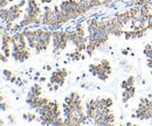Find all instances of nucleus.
<instances>
[{"label":"nucleus","mask_w":152,"mask_h":126,"mask_svg":"<svg viewBox=\"0 0 152 126\" xmlns=\"http://www.w3.org/2000/svg\"><path fill=\"white\" fill-rule=\"evenodd\" d=\"M125 79L128 81V83H129L130 87H132V85L136 84V77H134V76H129V77H126Z\"/></svg>","instance_id":"25"},{"label":"nucleus","mask_w":152,"mask_h":126,"mask_svg":"<svg viewBox=\"0 0 152 126\" xmlns=\"http://www.w3.org/2000/svg\"><path fill=\"white\" fill-rule=\"evenodd\" d=\"M62 32L63 31H53V39H52V44H53V54L58 56L61 54V39H62Z\"/></svg>","instance_id":"9"},{"label":"nucleus","mask_w":152,"mask_h":126,"mask_svg":"<svg viewBox=\"0 0 152 126\" xmlns=\"http://www.w3.org/2000/svg\"><path fill=\"white\" fill-rule=\"evenodd\" d=\"M98 25H99V19L97 17H91V18L87 19V33H88V35H95V33L98 29Z\"/></svg>","instance_id":"11"},{"label":"nucleus","mask_w":152,"mask_h":126,"mask_svg":"<svg viewBox=\"0 0 152 126\" xmlns=\"http://www.w3.org/2000/svg\"><path fill=\"white\" fill-rule=\"evenodd\" d=\"M81 88L86 89V90H89L90 89V84L89 83H81Z\"/></svg>","instance_id":"31"},{"label":"nucleus","mask_w":152,"mask_h":126,"mask_svg":"<svg viewBox=\"0 0 152 126\" xmlns=\"http://www.w3.org/2000/svg\"><path fill=\"white\" fill-rule=\"evenodd\" d=\"M1 62H4V63H7L8 62V56H6L4 53H1Z\"/></svg>","instance_id":"30"},{"label":"nucleus","mask_w":152,"mask_h":126,"mask_svg":"<svg viewBox=\"0 0 152 126\" xmlns=\"http://www.w3.org/2000/svg\"><path fill=\"white\" fill-rule=\"evenodd\" d=\"M39 81H40V82H43V83H45V82H46V81H47V78H46V77H45V76H41V77H40V78H39Z\"/></svg>","instance_id":"36"},{"label":"nucleus","mask_w":152,"mask_h":126,"mask_svg":"<svg viewBox=\"0 0 152 126\" xmlns=\"http://www.w3.org/2000/svg\"><path fill=\"white\" fill-rule=\"evenodd\" d=\"M146 66L150 68V69H152V58H148V62H146Z\"/></svg>","instance_id":"35"},{"label":"nucleus","mask_w":152,"mask_h":126,"mask_svg":"<svg viewBox=\"0 0 152 126\" xmlns=\"http://www.w3.org/2000/svg\"><path fill=\"white\" fill-rule=\"evenodd\" d=\"M77 4H78V0H63L60 4L61 9L68 14V17L72 19V21L77 20L81 17V14L77 11Z\"/></svg>","instance_id":"3"},{"label":"nucleus","mask_w":152,"mask_h":126,"mask_svg":"<svg viewBox=\"0 0 152 126\" xmlns=\"http://www.w3.org/2000/svg\"><path fill=\"white\" fill-rule=\"evenodd\" d=\"M55 18H56V13L54 11V7L49 5H45L42 13V26L49 28V26L55 21Z\"/></svg>","instance_id":"5"},{"label":"nucleus","mask_w":152,"mask_h":126,"mask_svg":"<svg viewBox=\"0 0 152 126\" xmlns=\"http://www.w3.org/2000/svg\"><path fill=\"white\" fill-rule=\"evenodd\" d=\"M7 120H8V124H10V125L15 124V118H14V116H13V114H8Z\"/></svg>","instance_id":"27"},{"label":"nucleus","mask_w":152,"mask_h":126,"mask_svg":"<svg viewBox=\"0 0 152 126\" xmlns=\"http://www.w3.org/2000/svg\"><path fill=\"white\" fill-rule=\"evenodd\" d=\"M8 109H10L8 103H5V101H2V102H1V111L5 112V111H7Z\"/></svg>","instance_id":"28"},{"label":"nucleus","mask_w":152,"mask_h":126,"mask_svg":"<svg viewBox=\"0 0 152 126\" xmlns=\"http://www.w3.org/2000/svg\"><path fill=\"white\" fill-rule=\"evenodd\" d=\"M121 88H122L123 90H125V89L130 88V85H129V83H128V81H126V79H123V81H122V83H121Z\"/></svg>","instance_id":"26"},{"label":"nucleus","mask_w":152,"mask_h":126,"mask_svg":"<svg viewBox=\"0 0 152 126\" xmlns=\"http://www.w3.org/2000/svg\"><path fill=\"white\" fill-rule=\"evenodd\" d=\"M1 21L4 23L15 22L25 14V9L20 7L19 4H13L8 7H1Z\"/></svg>","instance_id":"1"},{"label":"nucleus","mask_w":152,"mask_h":126,"mask_svg":"<svg viewBox=\"0 0 152 126\" xmlns=\"http://www.w3.org/2000/svg\"><path fill=\"white\" fill-rule=\"evenodd\" d=\"M50 101H49V98L48 97H42V96H40L38 98V109L37 110H39V109H41L42 106H45L46 104H48Z\"/></svg>","instance_id":"21"},{"label":"nucleus","mask_w":152,"mask_h":126,"mask_svg":"<svg viewBox=\"0 0 152 126\" xmlns=\"http://www.w3.org/2000/svg\"><path fill=\"white\" fill-rule=\"evenodd\" d=\"M99 63L102 64V67L105 69V71L108 72V74H111V72H113L111 63H110V61H109L108 58H103V60H101V62H99Z\"/></svg>","instance_id":"18"},{"label":"nucleus","mask_w":152,"mask_h":126,"mask_svg":"<svg viewBox=\"0 0 152 126\" xmlns=\"http://www.w3.org/2000/svg\"><path fill=\"white\" fill-rule=\"evenodd\" d=\"M29 91H31L33 95H35V96L40 97V96L42 95V85L39 84V83H34V84L29 88Z\"/></svg>","instance_id":"16"},{"label":"nucleus","mask_w":152,"mask_h":126,"mask_svg":"<svg viewBox=\"0 0 152 126\" xmlns=\"http://www.w3.org/2000/svg\"><path fill=\"white\" fill-rule=\"evenodd\" d=\"M11 57L17 62H25L31 57V52L28 48L19 49V48H12V55Z\"/></svg>","instance_id":"8"},{"label":"nucleus","mask_w":152,"mask_h":126,"mask_svg":"<svg viewBox=\"0 0 152 126\" xmlns=\"http://www.w3.org/2000/svg\"><path fill=\"white\" fill-rule=\"evenodd\" d=\"M25 36L27 39V43H28V48L29 49H35L37 43H38V31L37 28H31L27 27L23 29Z\"/></svg>","instance_id":"7"},{"label":"nucleus","mask_w":152,"mask_h":126,"mask_svg":"<svg viewBox=\"0 0 152 126\" xmlns=\"http://www.w3.org/2000/svg\"><path fill=\"white\" fill-rule=\"evenodd\" d=\"M114 99L111 97H97L96 98V106L97 109L103 108H113Z\"/></svg>","instance_id":"13"},{"label":"nucleus","mask_w":152,"mask_h":126,"mask_svg":"<svg viewBox=\"0 0 152 126\" xmlns=\"http://www.w3.org/2000/svg\"><path fill=\"white\" fill-rule=\"evenodd\" d=\"M86 57H87L86 55H81V60H86Z\"/></svg>","instance_id":"38"},{"label":"nucleus","mask_w":152,"mask_h":126,"mask_svg":"<svg viewBox=\"0 0 152 126\" xmlns=\"http://www.w3.org/2000/svg\"><path fill=\"white\" fill-rule=\"evenodd\" d=\"M37 118H38L37 114L33 113V112H25V113L22 114V119L26 120V122H28V123H33V122H35Z\"/></svg>","instance_id":"17"},{"label":"nucleus","mask_w":152,"mask_h":126,"mask_svg":"<svg viewBox=\"0 0 152 126\" xmlns=\"http://www.w3.org/2000/svg\"><path fill=\"white\" fill-rule=\"evenodd\" d=\"M134 95H136V87L134 85L128 88V89H125V90H123V92H122V102L124 104L128 103L131 98L134 97Z\"/></svg>","instance_id":"14"},{"label":"nucleus","mask_w":152,"mask_h":126,"mask_svg":"<svg viewBox=\"0 0 152 126\" xmlns=\"http://www.w3.org/2000/svg\"><path fill=\"white\" fill-rule=\"evenodd\" d=\"M129 50H130V48H123V49H122V54H123V55H129V54H130V52H129Z\"/></svg>","instance_id":"33"},{"label":"nucleus","mask_w":152,"mask_h":126,"mask_svg":"<svg viewBox=\"0 0 152 126\" xmlns=\"http://www.w3.org/2000/svg\"><path fill=\"white\" fill-rule=\"evenodd\" d=\"M89 72L93 75V76H96L97 77V72H98V63H91L89 64Z\"/></svg>","instance_id":"22"},{"label":"nucleus","mask_w":152,"mask_h":126,"mask_svg":"<svg viewBox=\"0 0 152 126\" xmlns=\"http://www.w3.org/2000/svg\"><path fill=\"white\" fill-rule=\"evenodd\" d=\"M114 15H115V18L117 19V21H118L121 25H123L124 27L131 23V17H130L129 9H128V11H124V12H117Z\"/></svg>","instance_id":"12"},{"label":"nucleus","mask_w":152,"mask_h":126,"mask_svg":"<svg viewBox=\"0 0 152 126\" xmlns=\"http://www.w3.org/2000/svg\"><path fill=\"white\" fill-rule=\"evenodd\" d=\"M86 114L89 118V120H94L96 116V111H97V106H96V98H91L89 101H87L86 105Z\"/></svg>","instance_id":"10"},{"label":"nucleus","mask_w":152,"mask_h":126,"mask_svg":"<svg viewBox=\"0 0 152 126\" xmlns=\"http://www.w3.org/2000/svg\"><path fill=\"white\" fill-rule=\"evenodd\" d=\"M143 53H144V55L146 56V58H152V44H151V42L144 46Z\"/></svg>","instance_id":"20"},{"label":"nucleus","mask_w":152,"mask_h":126,"mask_svg":"<svg viewBox=\"0 0 152 126\" xmlns=\"http://www.w3.org/2000/svg\"><path fill=\"white\" fill-rule=\"evenodd\" d=\"M27 39L25 36L23 31H18L12 34V48H19V49H25L27 48Z\"/></svg>","instance_id":"6"},{"label":"nucleus","mask_w":152,"mask_h":126,"mask_svg":"<svg viewBox=\"0 0 152 126\" xmlns=\"http://www.w3.org/2000/svg\"><path fill=\"white\" fill-rule=\"evenodd\" d=\"M0 125L1 126L5 125V119H4V118H1V120H0Z\"/></svg>","instance_id":"37"},{"label":"nucleus","mask_w":152,"mask_h":126,"mask_svg":"<svg viewBox=\"0 0 152 126\" xmlns=\"http://www.w3.org/2000/svg\"><path fill=\"white\" fill-rule=\"evenodd\" d=\"M38 31V43L35 47V53L40 54L42 52H46L48 47L52 44V39H53V31L50 28H41L37 27Z\"/></svg>","instance_id":"2"},{"label":"nucleus","mask_w":152,"mask_h":126,"mask_svg":"<svg viewBox=\"0 0 152 126\" xmlns=\"http://www.w3.org/2000/svg\"><path fill=\"white\" fill-rule=\"evenodd\" d=\"M42 69H43V70H47V71H52V70H53V67L49 66V64H47V66H43Z\"/></svg>","instance_id":"32"},{"label":"nucleus","mask_w":152,"mask_h":126,"mask_svg":"<svg viewBox=\"0 0 152 126\" xmlns=\"http://www.w3.org/2000/svg\"><path fill=\"white\" fill-rule=\"evenodd\" d=\"M80 1H82V2L87 4V5H88V6H90L93 9H94V8H97V7L103 6L102 0H80Z\"/></svg>","instance_id":"15"},{"label":"nucleus","mask_w":152,"mask_h":126,"mask_svg":"<svg viewBox=\"0 0 152 126\" xmlns=\"http://www.w3.org/2000/svg\"><path fill=\"white\" fill-rule=\"evenodd\" d=\"M109 75H110V74H108L107 71H103V72H101V74H98L97 78L101 79V81H103V82H105V81L109 79Z\"/></svg>","instance_id":"23"},{"label":"nucleus","mask_w":152,"mask_h":126,"mask_svg":"<svg viewBox=\"0 0 152 126\" xmlns=\"http://www.w3.org/2000/svg\"><path fill=\"white\" fill-rule=\"evenodd\" d=\"M2 74H4V76L6 77V81H11V78L14 76L13 72L11 71L10 69H4V70H2Z\"/></svg>","instance_id":"24"},{"label":"nucleus","mask_w":152,"mask_h":126,"mask_svg":"<svg viewBox=\"0 0 152 126\" xmlns=\"http://www.w3.org/2000/svg\"><path fill=\"white\" fill-rule=\"evenodd\" d=\"M52 2H53V0H41V4H43V5H49Z\"/></svg>","instance_id":"34"},{"label":"nucleus","mask_w":152,"mask_h":126,"mask_svg":"<svg viewBox=\"0 0 152 126\" xmlns=\"http://www.w3.org/2000/svg\"><path fill=\"white\" fill-rule=\"evenodd\" d=\"M74 29L76 31V33L77 34H80V35L82 36H87V33H86V27L81 23V22H77L75 25V27H74Z\"/></svg>","instance_id":"19"},{"label":"nucleus","mask_w":152,"mask_h":126,"mask_svg":"<svg viewBox=\"0 0 152 126\" xmlns=\"http://www.w3.org/2000/svg\"><path fill=\"white\" fill-rule=\"evenodd\" d=\"M148 28H149V31H151L152 32V13L150 14L149 20H148Z\"/></svg>","instance_id":"29"},{"label":"nucleus","mask_w":152,"mask_h":126,"mask_svg":"<svg viewBox=\"0 0 152 126\" xmlns=\"http://www.w3.org/2000/svg\"><path fill=\"white\" fill-rule=\"evenodd\" d=\"M68 74L69 72L66 68H58L52 72L49 77V82H52L53 84H58L60 87H63L66 83V78L68 77Z\"/></svg>","instance_id":"4"},{"label":"nucleus","mask_w":152,"mask_h":126,"mask_svg":"<svg viewBox=\"0 0 152 126\" xmlns=\"http://www.w3.org/2000/svg\"><path fill=\"white\" fill-rule=\"evenodd\" d=\"M133 123H131V122H126V125H132Z\"/></svg>","instance_id":"39"},{"label":"nucleus","mask_w":152,"mask_h":126,"mask_svg":"<svg viewBox=\"0 0 152 126\" xmlns=\"http://www.w3.org/2000/svg\"><path fill=\"white\" fill-rule=\"evenodd\" d=\"M151 75H152V69H151Z\"/></svg>","instance_id":"40"}]
</instances>
